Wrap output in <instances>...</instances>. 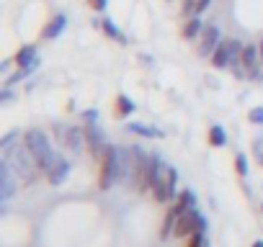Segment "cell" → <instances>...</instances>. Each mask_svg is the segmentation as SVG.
<instances>
[{
	"label": "cell",
	"mask_w": 263,
	"mask_h": 247,
	"mask_svg": "<svg viewBox=\"0 0 263 247\" xmlns=\"http://www.w3.org/2000/svg\"><path fill=\"white\" fill-rule=\"evenodd\" d=\"M3 160L11 165V170L18 175V180L24 183V186H31L34 180H36V175H39V162H36V157L31 155V150L26 147V142L21 145V142H13L11 147H6L3 150Z\"/></svg>",
	"instance_id": "obj_1"
},
{
	"label": "cell",
	"mask_w": 263,
	"mask_h": 247,
	"mask_svg": "<svg viewBox=\"0 0 263 247\" xmlns=\"http://www.w3.org/2000/svg\"><path fill=\"white\" fill-rule=\"evenodd\" d=\"M24 142H26V147L31 150V155L36 157L42 173L47 175V173L52 170V165L57 162V155H60V152H54V147L49 145V137H47L42 129H29V132L24 134Z\"/></svg>",
	"instance_id": "obj_2"
},
{
	"label": "cell",
	"mask_w": 263,
	"mask_h": 247,
	"mask_svg": "<svg viewBox=\"0 0 263 247\" xmlns=\"http://www.w3.org/2000/svg\"><path fill=\"white\" fill-rule=\"evenodd\" d=\"M242 47L245 44H240L237 39H224V42H219V47L214 49V54L209 57L212 59V65L217 67V70H235V75L237 77H245V72H242V67H240V54H242Z\"/></svg>",
	"instance_id": "obj_3"
},
{
	"label": "cell",
	"mask_w": 263,
	"mask_h": 247,
	"mask_svg": "<svg viewBox=\"0 0 263 247\" xmlns=\"http://www.w3.org/2000/svg\"><path fill=\"white\" fill-rule=\"evenodd\" d=\"M178 173L173 165H163L158 180H155V188H153V196L158 203H173L178 198Z\"/></svg>",
	"instance_id": "obj_4"
},
{
	"label": "cell",
	"mask_w": 263,
	"mask_h": 247,
	"mask_svg": "<svg viewBox=\"0 0 263 247\" xmlns=\"http://www.w3.org/2000/svg\"><path fill=\"white\" fill-rule=\"evenodd\" d=\"M101 165H98V188L108 191L114 183H119V157H116V147L106 145L101 152Z\"/></svg>",
	"instance_id": "obj_5"
},
{
	"label": "cell",
	"mask_w": 263,
	"mask_h": 247,
	"mask_svg": "<svg viewBox=\"0 0 263 247\" xmlns=\"http://www.w3.org/2000/svg\"><path fill=\"white\" fill-rule=\"evenodd\" d=\"M54 139H57V145H62L72 155H83V150H88L85 132L80 127H54Z\"/></svg>",
	"instance_id": "obj_6"
},
{
	"label": "cell",
	"mask_w": 263,
	"mask_h": 247,
	"mask_svg": "<svg viewBox=\"0 0 263 247\" xmlns=\"http://www.w3.org/2000/svg\"><path fill=\"white\" fill-rule=\"evenodd\" d=\"M196 232H206V219L201 216V211L194 206V209H189V211H183L181 216H178V224H176V237H181V239H189L191 234H196Z\"/></svg>",
	"instance_id": "obj_7"
},
{
	"label": "cell",
	"mask_w": 263,
	"mask_h": 247,
	"mask_svg": "<svg viewBox=\"0 0 263 247\" xmlns=\"http://www.w3.org/2000/svg\"><path fill=\"white\" fill-rule=\"evenodd\" d=\"M240 67H242L245 77H250V80H258V77H263V59H260V47L245 44V47H242V54H240Z\"/></svg>",
	"instance_id": "obj_8"
},
{
	"label": "cell",
	"mask_w": 263,
	"mask_h": 247,
	"mask_svg": "<svg viewBox=\"0 0 263 247\" xmlns=\"http://www.w3.org/2000/svg\"><path fill=\"white\" fill-rule=\"evenodd\" d=\"M18 186H21V180H18V175L11 170V165L3 160L0 162V201H11L13 196H16V191H18Z\"/></svg>",
	"instance_id": "obj_9"
},
{
	"label": "cell",
	"mask_w": 263,
	"mask_h": 247,
	"mask_svg": "<svg viewBox=\"0 0 263 247\" xmlns=\"http://www.w3.org/2000/svg\"><path fill=\"white\" fill-rule=\"evenodd\" d=\"M219 42H222L219 29L212 26V24H206L204 31H201V36H199V54H201V57H212L214 49L219 47Z\"/></svg>",
	"instance_id": "obj_10"
},
{
	"label": "cell",
	"mask_w": 263,
	"mask_h": 247,
	"mask_svg": "<svg viewBox=\"0 0 263 247\" xmlns=\"http://www.w3.org/2000/svg\"><path fill=\"white\" fill-rule=\"evenodd\" d=\"M83 132H85L88 152H90V155H96V157H101V152H103V147H106V142H103V132L96 127V123H85Z\"/></svg>",
	"instance_id": "obj_11"
},
{
	"label": "cell",
	"mask_w": 263,
	"mask_h": 247,
	"mask_svg": "<svg viewBox=\"0 0 263 247\" xmlns=\"http://www.w3.org/2000/svg\"><path fill=\"white\" fill-rule=\"evenodd\" d=\"M70 160L67 157H62V155H57V162L52 165V170L47 173V180H49V186H62L67 178H70Z\"/></svg>",
	"instance_id": "obj_12"
},
{
	"label": "cell",
	"mask_w": 263,
	"mask_h": 247,
	"mask_svg": "<svg viewBox=\"0 0 263 247\" xmlns=\"http://www.w3.org/2000/svg\"><path fill=\"white\" fill-rule=\"evenodd\" d=\"M126 129H129L132 134H137V137H145V139H163V137H165L163 129L147 127V123H142V121H132V123H126Z\"/></svg>",
	"instance_id": "obj_13"
},
{
	"label": "cell",
	"mask_w": 263,
	"mask_h": 247,
	"mask_svg": "<svg viewBox=\"0 0 263 247\" xmlns=\"http://www.w3.org/2000/svg\"><path fill=\"white\" fill-rule=\"evenodd\" d=\"M65 26H67V16H65V13H57V16L42 29V39H57V36L65 31Z\"/></svg>",
	"instance_id": "obj_14"
},
{
	"label": "cell",
	"mask_w": 263,
	"mask_h": 247,
	"mask_svg": "<svg viewBox=\"0 0 263 247\" xmlns=\"http://www.w3.org/2000/svg\"><path fill=\"white\" fill-rule=\"evenodd\" d=\"M178 216H181V211H178V209L171 203V209H168V214H165V219H163V224H160V239H168V237L176 232Z\"/></svg>",
	"instance_id": "obj_15"
},
{
	"label": "cell",
	"mask_w": 263,
	"mask_h": 247,
	"mask_svg": "<svg viewBox=\"0 0 263 247\" xmlns=\"http://www.w3.org/2000/svg\"><path fill=\"white\" fill-rule=\"evenodd\" d=\"M201 31H204V24H201V18H199V16H191V18L183 24V29H181V36H183V39H196V36H201Z\"/></svg>",
	"instance_id": "obj_16"
},
{
	"label": "cell",
	"mask_w": 263,
	"mask_h": 247,
	"mask_svg": "<svg viewBox=\"0 0 263 247\" xmlns=\"http://www.w3.org/2000/svg\"><path fill=\"white\" fill-rule=\"evenodd\" d=\"M36 57H39V54H36V47H34V44H24V47L16 52L13 62H16L18 67H26V65H31Z\"/></svg>",
	"instance_id": "obj_17"
},
{
	"label": "cell",
	"mask_w": 263,
	"mask_h": 247,
	"mask_svg": "<svg viewBox=\"0 0 263 247\" xmlns=\"http://www.w3.org/2000/svg\"><path fill=\"white\" fill-rule=\"evenodd\" d=\"M173 206H176L181 214H183V211H189V209H194V206H196V193H194L191 188L181 191V193H178V198L173 201Z\"/></svg>",
	"instance_id": "obj_18"
},
{
	"label": "cell",
	"mask_w": 263,
	"mask_h": 247,
	"mask_svg": "<svg viewBox=\"0 0 263 247\" xmlns=\"http://www.w3.org/2000/svg\"><path fill=\"white\" fill-rule=\"evenodd\" d=\"M129 113H135V100L129 95H119L116 98V118H124Z\"/></svg>",
	"instance_id": "obj_19"
},
{
	"label": "cell",
	"mask_w": 263,
	"mask_h": 247,
	"mask_svg": "<svg viewBox=\"0 0 263 247\" xmlns=\"http://www.w3.org/2000/svg\"><path fill=\"white\" fill-rule=\"evenodd\" d=\"M98 26L103 29V34H106V36H111V39H116V42H121V44H126V36H124V34H121V31L116 29V24H114L111 18H103V21H101Z\"/></svg>",
	"instance_id": "obj_20"
},
{
	"label": "cell",
	"mask_w": 263,
	"mask_h": 247,
	"mask_svg": "<svg viewBox=\"0 0 263 247\" xmlns=\"http://www.w3.org/2000/svg\"><path fill=\"white\" fill-rule=\"evenodd\" d=\"M209 145L212 147H224L227 145V134H224V129L219 127V123H214V127L209 129Z\"/></svg>",
	"instance_id": "obj_21"
},
{
	"label": "cell",
	"mask_w": 263,
	"mask_h": 247,
	"mask_svg": "<svg viewBox=\"0 0 263 247\" xmlns=\"http://www.w3.org/2000/svg\"><path fill=\"white\" fill-rule=\"evenodd\" d=\"M186 247H209V242H206V232H196V234H191V237L186 239Z\"/></svg>",
	"instance_id": "obj_22"
},
{
	"label": "cell",
	"mask_w": 263,
	"mask_h": 247,
	"mask_svg": "<svg viewBox=\"0 0 263 247\" xmlns=\"http://www.w3.org/2000/svg\"><path fill=\"white\" fill-rule=\"evenodd\" d=\"M235 170H237L240 178L248 175V157H245V155H237V157H235Z\"/></svg>",
	"instance_id": "obj_23"
},
{
	"label": "cell",
	"mask_w": 263,
	"mask_h": 247,
	"mask_svg": "<svg viewBox=\"0 0 263 247\" xmlns=\"http://www.w3.org/2000/svg\"><path fill=\"white\" fill-rule=\"evenodd\" d=\"M248 121H250V123H258V127H263V106L253 108V111L248 113Z\"/></svg>",
	"instance_id": "obj_24"
},
{
	"label": "cell",
	"mask_w": 263,
	"mask_h": 247,
	"mask_svg": "<svg viewBox=\"0 0 263 247\" xmlns=\"http://www.w3.org/2000/svg\"><path fill=\"white\" fill-rule=\"evenodd\" d=\"M13 142H18V132H8L3 139H0V150H6V147H11Z\"/></svg>",
	"instance_id": "obj_25"
},
{
	"label": "cell",
	"mask_w": 263,
	"mask_h": 247,
	"mask_svg": "<svg viewBox=\"0 0 263 247\" xmlns=\"http://www.w3.org/2000/svg\"><path fill=\"white\" fill-rule=\"evenodd\" d=\"M85 3L90 6V11H96V13H103V11H106V6H108V0H85Z\"/></svg>",
	"instance_id": "obj_26"
},
{
	"label": "cell",
	"mask_w": 263,
	"mask_h": 247,
	"mask_svg": "<svg viewBox=\"0 0 263 247\" xmlns=\"http://www.w3.org/2000/svg\"><path fill=\"white\" fill-rule=\"evenodd\" d=\"M83 118H85L88 123H96V121H98V111H83Z\"/></svg>",
	"instance_id": "obj_27"
},
{
	"label": "cell",
	"mask_w": 263,
	"mask_h": 247,
	"mask_svg": "<svg viewBox=\"0 0 263 247\" xmlns=\"http://www.w3.org/2000/svg\"><path fill=\"white\" fill-rule=\"evenodd\" d=\"M209 3H212V0H196V16L204 13V11L209 8Z\"/></svg>",
	"instance_id": "obj_28"
},
{
	"label": "cell",
	"mask_w": 263,
	"mask_h": 247,
	"mask_svg": "<svg viewBox=\"0 0 263 247\" xmlns=\"http://www.w3.org/2000/svg\"><path fill=\"white\" fill-rule=\"evenodd\" d=\"M250 247H263V239H255V242H253Z\"/></svg>",
	"instance_id": "obj_29"
},
{
	"label": "cell",
	"mask_w": 263,
	"mask_h": 247,
	"mask_svg": "<svg viewBox=\"0 0 263 247\" xmlns=\"http://www.w3.org/2000/svg\"><path fill=\"white\" fill-rule=\"evenodd\" d=\"M258 47H260V59H263V42H260V44H258Z\"/></svg>",
	"instance_id": "obj_30"
}]
</instances>
